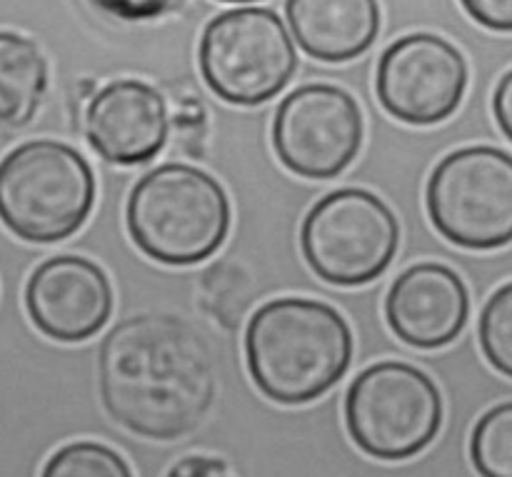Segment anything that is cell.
<instances>
[{
  "label": "cell",
  "instance_id": "obj_1",
  "mask_svg": "<svg viewBox=\"0 0 512 477\" xmlns=\"http://www.w3.org/2000/svg\"><path fill=\"white\" fill-rule=\"evenodd\" d=\"M98 380L110 418L150 440L193 433L213 408L218 390L205 338L168 313L120 320L100 345Z\"/></svg>",
  "mask_w": 512,
  "mask_h": 477
},
{
  "label": "cell",
  "instance_id": "obj_2",
  "mask_svg": "<svg viewBox=\"0 0 512 477\" xmlns=\"http://www.w3.org/2000/svg\"><path fill=\"white\" fill-rule=\"evenodd\" d=\"M353 330L328 303L275 298L245 328V360L255 388L280 405L318 400L353 363Z\"/></svg>",
  "mask_w": 512,
  "mask_h": 477
},
{
  "label": "cell",
  "instance_id": "obj_3",
  "mask_svg": "<svg viewBox=\"0 0 512 477\" xmlns=\"http://www.w3.org/2000/svg\"><path fill=\"white\" fill-rule=\"evenodd\" d=\"M230 200L223 185L188 163H165L130 190L125 223L133 243L163 265H195L228 238Z\"/></svg>",
  "mask_w": 512,
  "mask_h": 477
},
{
  "label": "cell",
  "instance_id": "obj_4",
  "mask_svg": "<svg viewBox=\"0 0 512 477\" xmlns=\"http://www.w3.org/2000/svg\"><path fill=\"white\" fill-rule=\"evenodd\" d=\"M93 203V168L73 145L28 140L0 160V223L25 243L70 238L83 228Z\"/></svg>",
  "mask_w": 512,
  "mask_h": 477
},
{
  "label": "cell",
  "instance_id": "obj_5",
  "mask_svg": "<svg viewBox=\"0 0 512 477\" xmlns=\"http://www.w3.org/2000/svg\"><path fill=\"white\" fill-rule=\"evenodd\" d=\"M345 425L370 458L388 463L415 458L443 428V395L415 365L383 360L350 383Z\"/></svg>",
  "mask_w": 512,
  "mask_h": 477
},
{
  "label": "cell",
  "instance_id": "obj_6",
  "mask_svg": "<svg viewBox=\"0 0 512 477\" xmlns=\"http://www.w3.org/2000/svg\"><path fill=\"white\" fill-rule=\"evenodd\" d=\"M400 225L383 198L363 188L323 195L300 225L305 263L320 280L340 288L378 280L395 260Z\"/></svg>",
  "mask_w": 512,
  "mask_h": 477
},
{
  "label": "cell",
  "instance_id": "obj_7",
  "mask_svg": "<svg viewBox=\"0 0 512 477\" xmlns=\"http://www.w3.org/2000/svg\"><path fill=\"white\" fill-rule=\"evenodd\" d=\"M205 85L230 105L273 100L298 70L288 28L270 8H235L215 15L198 48Z\"/></svg>",
  "mask_w": 512,
  "mask_h": 477
},
{
  "label": "cell",
  "instance_id": "obj_8",
  "mask_svg": "<svg viewBox=\"0 0 512 477\" xmlns=\"http://www.w3.org/2000/svg\"><path fill=\"white\" fill-rule=\"evenodd\" d=\"M430 223L465 250L512 243V155L473 145L445 155L425 188Z\"/></svg>",
  "mask_w": 512,
  "mask_h": 477
},
{
  "label": "cell",
  "instance_id": "obj_9",
  "mask_svg": "<svg viewBox=\"0 0 512 477\" xmlns=\"http://www.w3.org/2000/svg\"><path fill=\"white\" fill-rule=\"evenodd\" d=\"M363 135V110L338 85H300L275 110V155L300 178L328 180L343 173L358 158Z\"/></svg>",
  "mask_w": 512,
  "mask_h": 477
},
{
  "label": "cell",
  "instance_id": "obj_10",
  "mask_svg": "<svg viewBox=\"0 0 512 477\" xmlns=\"http://www.w3.org/2000/svg\"><path fill=\"white\" fill-rule=\"evenodd\" d=\"M468 90V60L435 33H410L380 55L375 93L395 120L438 125L460 108Z\"/></svg>",
  "mask_w": 512,
  "mask_h": 477
},
{
  "label": "cell",
  "instance_id": "obj_11",
  "mask_svg": "<svg viewBox=\"0 0 512 477\" xmlns=\"http://www.w3.org/2000/svg\"><path fill=\"white\" fill-rule=\"evenodd\" d=\"M25 310L45 338L85 343L108 325L113 315V288L93 260L55 255L30 273Z\"/></svg>",
  "mask_w": 512,
  "mask_h": 477
},
{
  "label": "cell",
  "instance_id": "obj_12",
  "mask_svg": "<svg viewBox=\"0 0 512 477\" xmlns=\"http://www.w3.org/2000/svg\"><path fill=\"white\" fill-rule=\"evenodd\" d=\"M170 118L165 98L145 80L103 85L85 110L90 148L113 165H143L163 150Z\"/></svg>",
  "mask_w": 512,
  "mask_h": 477
},
{
  "label": "cell",
  "instance_id": "obj_13",
  "mask_svg": "<svg viewBox=\"0 0 512 477\" xmlns=\"http://www.w3.org/2000/svg\"><path fill=\"white\" fill-rule=\"evenodd\" d=\"M385 318L395 338L420 350H438L463 333L470 295L463 278L440 263L403 270L385 298Z\"/></svg>",
  "mask_w": 512,
  "mask_h": 477
},
{
  "label": "cell",
  "instance_id": "obj_14",
  "mask_svg": "<svg viewBox=\"0 0 512 477\" xmlns=\"http://www.w3.org/2000/svg\"><path fill=\"white\" fill-rule=\"evenodd\" d=\"M293 38L310 58L348 63L380 33L378 0H285Z\"/></svg>",
  "mask_w": 512,
  "mask_h": 477
},
{
  "label": "cell",
  "instance_id": "obj_15",
  "mask_svg": "<svg viewBox=\"0 0 512 477\" xmlns=\"http://www.w3.org/2000/svg\"><path fill=\"white\" fill-rule=\"evenodd\" d=\"M48 90V60L35 40L0 30V130L28 125Z\"/></svg>",
  "mask_w": 512,
  "mask_h": 477
},
{
  "label": "cell",
  "instance_id": "obj_16",
  "mask_svg": "<svg viewBox=\"0 0 512 477\" xmlns=\"http://www.w3.org/2000/svg\"><path fill=\"white\" fill-rule=\"evenodd\" d=\"M470 460L480 477H512V403L495 405L475 423Z\"/></svg>",
  "mask_w": 512,
  "mask_h": 477
},
{
  "label": "cell",
  "instance_id": "obj_17",
  "mask_svg": "<svg viewBox=\"0 0 512 477\" xmlns=\"http://www.w3.org/2000/svg\"><path fill=\"white\" fill-rule=\"evenodd\" d=\"M40 477H133V470L108 445L78 440L55 450Z\"/></svg>",
  "mask_w": 512,
  "mask_h": 477
},
{
  "label": "cell",
  "instance_id": "obj_18",
  "mask_svg": "<svg viewBox=\"0 0 512 477\" xmlns=\"http://www.w3.org/2000/svg\"><path fill=\"white\" fill-rule=\"evenodd\" d=\"M480 348L498 373L512 378V283L490 295L480 313Z\"/></svg>",
  "mask_w": 512,
  "mask_h": 477
},
{
  "label": "cell",
  "instance_id": "obj_19",
  "mask_svg": "<svg viewBox=\"0 0 512 477\" xmlns=\"http://www.w3.org/2000/svg\"><path fill=\"white\" fill-rule=\"evenodd\" d=\"M90 3L115 18L140 23V20H155L175 13L185 0H90Z\"/></svg>",
  "mask_w": 512,
  "mask_h": 477
},
{
  "label": "cell",
  "instance_id": "obj_20",
  "mask_svg": "<svg viewBox=\"0 0 512 477\" xmlns=\"http://www.w3.org/2000/svg\"><path fill=\"white\" fill-rule=\"evenodd\" d=\"M460 5L483 28L512 33V0H460Z\"/></svg>",
  "mask_w": 512,
  "mask_h": 477
},
{
  "label": "cell",
  "instance_id": "obj_21",
  "mask_svg": "<svg viewBox=\"0 0 512 477\" xmlns=\"http://www.w3.org/2000/svg\"><path fill=\"white\" fill-rule=\"evenodd\" d=\"M165 477H235L228 463L213 455H188L180 458Z\"/></svg>",
  "mask_w": 512,
  "mask_h": 477
},
{
  "label": "cell",
  "instance_id": "obj_22",
  "mask_svg": "<svg viewBox=\"0 0 512 477\" xmlns=\"http://www.w3.org/2000/svg\"><path fill=\"white\" fill-rule=\"evenodd\" d=\"M493 113L498 120L500 130L505 133V138L512 140V70L500 78L498 88L493 93Z\"/></svg>",
  "mask_w": 512,
  "mask_h": 477
},
{
  "label": "cell",
  "instance_id": "obj_23",
  "mask_svg": "<svg viewBox=\"0 0 512 477\" xmlns=\"http://www.w3.org/2000/svg\"><path fill=\"white\" fill-rule=\"evenodd\" d=\"M223 3H250V0H223Z\"/></svg>",
  "mask_w": 512,
  "mask_h": 477
}]
</instances>
